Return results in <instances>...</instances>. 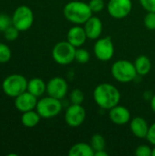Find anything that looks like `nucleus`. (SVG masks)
<instances>
[{
	"label": "nucleus",
	"instance_id": "nucleus-2",
	"mask_svg": "<svg viewBox=\"0 0 155 156\" xmlns=\"http://www.w3.org/2000/svg\"><path fill=\"white\" fill-rule=\"evenodd\" d=\"M92 14L89 3L83 1H70L63 8L65 18L75 25H84L92 16Z\"/></svg>",
	"mask_w": 155,
	"mask_h": 156
},
{
	"label": "nucleus",
	"instance_id": "nucleus-22",
	"mask_svg": "<svg viewBox=\"0 0 155 156\" xmlns=\"http://www.w3.org/2000/svg\"><path fill=\"white\" fill-rule=\"evenodd\" d=\"M90 58V55L89 51L85 48H77L75 54V60L79 64H86Z\"/></svg>",
	"mask_w": 155,
	"mask_h": 156
},
{
	"label": "nucleus",
	"instance_id": "nucleus-17",
	"mask_svg": "<svg viewBox=\"0 0 155 156\" xmlns=\"http://www.w3.org/2000/svg\"><path fill=\"white\" fill-rule=\"evenodd\" d=\"M27 91L38 98L47 92V83L39 78H33L28 80Z\"/></svg>",
	"mask_w": 155,
	"mask_h": 156
},
{
	"label": "nucleus",
	"instance_id": "nucleus-6",
	"mask_svg": "<svg viewBox=\"0 0 155 156\" xmlns=\"http://www.w3.org/2000/svg\"><path fill=\"white\" fill-rule=\"evenodd\" d=\"M61 100L51 96L41 98L37 101L36 111L39 113L41 118L50 119L58 115L62 111Z\"/></svg>",
	"mask_w": 155,
	"mask_h": 156
},
{
	"label": "nucleus",
	"instance_id": "nucleus-27",
	"mask_svg": "<svg viewBox=\"0 0 155 156\" xmlns=\"http://www.w3.org/2000/svg\"><path fill=\"white\" fill-rule=\"evenodd\" d=\"M12 17L9 16L7 14L1 13L0 14V31L4 32L10 26H12Z\"/></svg>",
	"mask_w": 155,
	"mask_h": 156
},
{
	"label": "nucleus",
	"instance_id": "nucleus-24",
	"mask_svg": "<svg viewBox=\"0 0 155 156\" xmlns=\"http://www.w3.org/2000/svg\"><path fill=\"white\" fill-rule=\"evenodd\" d=\"M69 99L72 104H82L84 101V93L79 89H74L70 92Z\"/></svg>",
	"mask_w": 155,
	"mask_h": 156
},
{
	"label": "nucleus",
	"instance_id": "nucleus-4",
	"mask_svg": "<svg viewBox=\"0 0 155 156\" xmlns=\"http://www.w3.org/2000/svg\"><path fill=\"white\" fill-rule=\"evenodd\" d=\"M28 80L21 74L8 75L2 82V90L5 95L16 98L21 93L27 90Z\"/></svg>",
	"mask_w": 155,
	"mask_h": 156
},
{
	"label": "nucleus",
	"instance_id": "nucleus-32",
	"mask_svg": "<svg viewBox=\"0 0 155 156\" xmlns=\"http://www.w3.org/2000/svg\"><path fill=\"white\" fill-rule=\"evenodd\" d=\"M94 156H108V153L105 152V149L104 150H100V151L95 152Z\"/></svg>",
	"mask_w": 155,
	"mask_h": 156
},
{
	"label": "nucleus",
	"instance_id": "nucleus-3",
	"mask_svg": "<svg viewBox=\"0 0 155 156\" xmlns=\"http://www.w3.org/2000/svg\"><path fill=\"white\" fill-rule=\"evenodd\" d=\"M111 74L113 78L122 83L132 81L137 77V71L134 63L128 59H119L111 66Z\"/></svg>",
	"mask_w": 155,
	"mask_h": 156
},
{
	"label": "nucleus",
	"instance_id": "nucleus-5",
	"mask_svg": "<svg viewBox=\"0 0 155 156\" xmlns=\"http://www.w3.org/2000/svg\"><path fill=\"white\" fill-rule=\"evenodd\" d=\"M76 49L69 41H60L52 48V58L54 61L59 65L66 66L75 60Z\"/></svg>",
	"mask_w": 155,
	"mask_h": 156
},
{
	"label": "nucleus",
	"instance_id": "nucleus-11",
	"mask_svg": "<svg viewBox=\"0 0 155 156\" xmlns=\"http://www.w3.org/2000/svg\"><path fill=\"white\" fill-rule=\"evenodd\" d=\"M69 90L68 82L61 77H54L47 83V93L48 96L62 100L67 95Z\"/></svg>",
	"mask_w": 155,
	"mask_h": 156
},
{
	"label": "nucleus",
	"instance_id": "nucleus-12",
	"mask_svg": "<svg viewBox=\"0 0 155 156\" xmlns=\"http://www.w3.org/2000/svg\"><path fill=\"white\" fill-rule=\"evenodd\" d=\"M37 97H36L27 90L15 98V107L20 112L35 110L37 107Z\"/></svg>",
	"mask_w": 155,
	"mask_h": 156
},
{
	"label": "nucleus",
	"instance_id": "nucleus-19",
	"mask_svg": "<svg viewBox=\"0 0 155 156\" xmlns=\"http://www.w3.org/2000/svg\"><path fill=\"white\" fill-rule=\"evenodd\" d=\"M134 66H135V69H136V71H137L138 75L145 76L151 71L152 62H151V59L147 56L141 55L135 59Z\"/></svg>",
	"mask_w": 155,
	"mask_h": 156
},
{
	"label": "nucleus",
	"instance_id": "nucleus-28",
	"mask_svg": "<svg viewBox=\"0 0 155 156\" xmlns=\"http://www.w3.org/2000/svg\"><path fill=\"white\" fill-rule=\"evenodd\" d=\"M89 5L93 13H100L103 10L105 3L104 0H90L89 2Z\"/></svg>",
	"mask_w": 155,
	"mask_h": 156
},
{
	"label": "nucleus",
	"instance_id": "nucleus-34",
	"mask_svg": "<svg viewBox=\"0 0 155 156\" xmlns=\"http://www.w3.org/2000/svg\"><path fill=\"white\" fill-rule=\"evenodd\" d=\"M152 156H155V146L153 148V154H152Z\"/></svg>",
	"mask_w": 155,
	"mask_h": 156
},
{
	"label": "nucleus",
	"instance_id": "nucleus-20",
	"mask_svg": "<svg viewBox=\"0 0 155 156\" xmlns=\"http://www.w3.org/2000/svg\"><path fill=\"white\" fill-rule=\"evenodd\" d=\"M40 120H41V116L35 110L22 112L21 122L26 128H33L37 126L39 123Z\"/></svg>",
	"mask_w": 155,
	"mask_h": 156
},
{
	"label": "nucleus",
	"instance_id": "nucleus-14",
	"mask_svg": "<svg viewBox=\"0 0 155 156\" xmlns=\"http://www.w3.org/2000/svg\"><path fill=\"white\" fill-rule=\"evenodd\" d=\"M110 120L117 125H124L131 121V112L130 111L122 105H117L110 110L109 112Z\"/></svg>",
	"mask_w": 155,
	"mask_h": 156
},
{
	"label": "nucleus",
	"instance_id": "nucleus-15",
	"mask_svg": "<svg viewBox=\"0 0 155 156\" xmlns=\"http://www.w3.org/2000/svg\"><path fill=\"white\" fill-rule=\"evenodd\" d=\"M83 27L85 29L88 38L94 40V39L100 38V37L101 36V33L103 30V24H102V21L99 17L92 16L84 24Z\"/></svg>",
	"mask_w": 155,
	"mask_h": 156
},
{
	"label": "nucleus",
	"instance_id": "nucleus-1",
	"mask_svg": "<svg viewBox=\"0 0 155 156\" xmlns=\"http://www.w3.org/2000/svg\"><path fill=\"white\" fill-rule=\"evenodd\" d=\"M96 104L103 110H111L121 101L120 90L111 83H100L93 90Z\"/></svg>",
	"mask_w": 155,
	"mask_h": 156
},
{
	"label": "nucleus",
	"instance_id": "nucleus-13",
	"mask_svg": "<svg viewBox=\"0 0 155 156\" xmlns=\"http://www.w3.org/2000/svg\"><path fill=\"white\" fill-rule=\"evenodd\" d=\"M88 39L84 27L79 25H75L70 27L67 33V41L75 48H80Z\"/></svg>",
	"mask_w": 155,
	"mask_h": 156
},
{
	"label": "nucleus",
	"instance_id": "nucleus-33",
	"mask_svg": "<svg viewBox=\"0 0 155 156\" xmlns=\"http://www.w3.org/2000/svg\"><path fill=\"white\" fill-rule=\"evenodd\" d=\"M151 108H152L153 112L155 113V94L151 99Z\"/></svg>",
	"mask_w": 155,
	"mask_h": 156
},
{
	"label": "nucleus",
	"instance_id": "nucleus-30",
	"mask_svg": "<svg viewBox=\"0 0 155 156\" xmlns=\"http://www.w3.org/2000/svg\"><path fill=\"white\" fill-rule=\"evenodd\" d=\"M140 3L147 12H155V0H140Z\"/></svg>",
	"mask_w": 155,
	"mask_h": 156
},
{
	"label": "nucleus",
	"instance_id": "nucleus-9",
	"mask_svg": "<svg viewBox=\"0 0 155 156\" xmlns=\"http://www.w3.org/2000/svg\"><path fill=\"white\" fill-rule=\"evenodd\" d=\"M132 9V0H109L107 10L109 15L115 19L125 18Z\"/></svg>",
	"mask_w": 155,
	"mask_h": 156
},
{
	"label": "nucleus",
	"instance_id": "nucleus-25",
	"mask_svg": "<svg viewBox=\"0 0 155 156\" xmlns=\"http://www.w3.org/2000/svg\"><path fill=\"white\" fill-rule=\"evenodd\" d=\"M19 30L15 26H10L4 31V37L7 41H15L19 36Z\"/></svg>",
	"mask_w": 155,
	"mask_h": 156
},
{
	"label": "nucleus",
	"instance_id": "nucleus-21",
	"mask_svg": "<svg viewBox=\"0 0 155 156\" xmlns=\"http://www.w3.org/2000/svg\"><path fill=\"white\" fill-rule=\"evenodd\" d=\"M94 150V152L100 151V150H104L106 146V142L104 137L100 134V133H95L91 136L90 139V144Z\"/></svg>",
	"mask_w": 155,
	"mask_h": 156
},
{
	"label": "nucleus",
	"instance_id": "nucleus-18",
	"mask_svg": "<svg viewBox=\"0 0 155 156\" xmlns=\"http://www.w3.org/2000/svg\"><path fill=\"white\" fill-rule=\"evenodd\" d=\"M94 150L87 143H78L72 145L69 151V156H94Z\"/></svg>",
	"mask_w": 155,
	"mask_h": 156
},
{
	"label": "nucleus",
	"instance_id": "nucleus-26",
	"mask_svg": "<svg viewBox=\"0 0 155 156\" xmlns=\"http://www.w3.org/2000/svg\"><path fill=\"white\" fill-rule=\"evenodd\" d=\"M143 24L149 30H155V12H147L143 18Z\"/></svg>",
	"mask_w": 155,
	"mask_h": 156
},
{
	"label": "nucleus",
	"instance_id": "nucleus-29",
	"mask_svg": "<svg viewBox=\"0 0 155 156\" xmlns=\"http://www.w3.org/2000/svg\"><path fill=\"white\" fill-rule=\"evenodd\" d=\"M135 155L137 156H152L153 154V149L146 144H143L138 146L135 149Z\"/></svg>",
	"mask_w": 155,
	"mask_h": 156
},
{
	"label": "nucleus",
	"instance_id": "nucleus-10",
	"mask_svg": "<svg viewBox=\"0 0 155 156\" xmlns=\"http://www.w3.org/2000/svg\"><path fill=\"white\" fill-rule=\"evenodd\" d=\"M86 119V111L81 104H72L65 112V122L72 128L80 126Z\"/></svg>",
	"mask_w": 155,
	"mask_h": 156
},
{
	"label": "nucleus",
	"instance_id": "nucleus-16",
	"mask_svg": "<svg viewBox=\"0 0 155 156\" xmlns=\"http://www.w3.org/2000/svg\"><path fill=\"white\" fill-rule=\"evenodd\" d=\"M150 125L147 121L140 116L134 117L130 121V129L132 134L140 139H144L147 137Z\"/></svg>",
	"mask_w": 155,
	"mask_h": 156
},
{
	"label": "nucleus",
	"instance_id": "nucleus-7",
	"mask_svg": "<svg viewBox=\"0 0 155 156\" xmlns=\"http://www.w3.org/2000/svg\"><path fill=\"white\" fill-rule=\"evenodd\" d=\"M34 23V13L27 5H19L12 16V24L20 32L28 30Z\"/></svg>",
	"mask_w": 155,
	"mask_h": 156
},
{
	"label": "nucleus",
	"instance_id": "nucleus-23",
	"mask_svg": "<svg viewBox=\"0 0 155 156\" xmlns=\"http://www.w3.org/2000/svg\"><path fill=\"white\" fill-rule=\"evenodd\" d=\"M12 57V51L10 48L5 44V43H0V63H7Z\"/></svg>",
	"mask_w": 155,
	"mask_h": 156
},
{
	"label": "nucleus",
	"instance_id": "nucleus-8",
	"mask_svg": "<svg viewBox=\"0 0 155 156\" xmlns=\"http://www.w3.org/2000/svg\"><path fill=\"white\" fill-rule=\"evenodd\" d=\"M114 45L111 37H103L97 39L94 44L93 52L100 61H109L114 55Z\"/></svg>",
	"mask_w": 155,
	"mask_h": 156
},
{
	"label": "nucleus",
	"instance_id": "nucleus-31",
	"mask_svg": "<svg viewBox=\"0 0 155 156\" xmlns=\"http://www.w3.org/2000/svg\"><path fill=\"white\" fill-rule=\"evenodd\" d=\"M146 139L148 140V142L151 144H153V146H155V122L153 123L152 125H150Z\"/></svg>",
	"mask_w": 155,
	"mask_h": 156
}]
</instances>
